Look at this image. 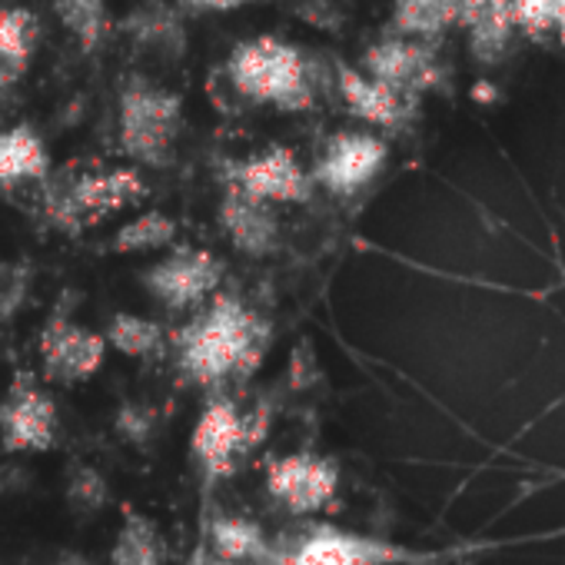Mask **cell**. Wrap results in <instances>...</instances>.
Listing matches in <instances>:
<instances>
[{"mask_svg":"<svg viewBox=\"0 0 565 565\" xmlns=\"http://www.w3.org/2000/svg\"><path fill=\"white\" fill-rule=\"evenodd\" d=\"M263 327L236 297H213L210 310L180 337V366L196 383H216L259 356Z\"/></svg>","mask_w":565,"mask_h":565,"instance_id":"cell-1","label":"cell"},{"mask_svg":"<svg viewBox=\"0 0 565 565\" xmlns=\"http://www.w3.org/2000/svg\"><path fill=\"white\" fill-rule=\"evenodd\" d=\"M226 81L253 104H273L279 110H307L313 104V71L307 57L276 38H256L230 54Z\"/></svg>","mask_w":565,"mask_h":565,"instance_id":"cell-2","label":"cell"},{"mask_svg":"<svg viewBox=\"0 0 565 565\" xmlns=\"http://www.w3.org/2000/svg\"><path fill=\"white\" fill-rule=\"evenodd\" d=\"M143 180L137 170H64L47 186V213L51 220L77 233L143 196Z\"/></svg>","mask_w":565,"mask_h":565,"instance_id":"cell-3","label":"cell"},{"mask_svg":"<svg viewBox=\"0 0 565 565\" xmlns=\"http://www.w3.org/2000/svg\"><path fill=\"white\" fill-rule=\"evenodd\" d=\"M183 124V104L177 94L134 81L120 97V147L127 157L147 167H167Z\"/></svg>","mask_w":565,"mask_h":565,"instance_id":"cell-4","label":"cell"},{"mask_svg":"<svg viewBox=\"0 0 565 565\" xmlns=\"http://www.w3.org/2000/svg\"><path fill=\"white\" fill-rule=\"evenodd\" d=\"M429 558L433 555L393 545L376 535H360L337 525H313L290 555L273 552L266 565H416Z\"/></svg>","mask_w":565,"mask_h":565,"instance_id":"cell-5","label":"cell"},{"mask_svg":"<svg viewBox=\"0 0 565 565\" xmlns=\"http://www.w3.org/2000/svg\"><path fill=\"white\" fill-rule=\"evenodd\" d=\"M223 279V259L206 249H173L160 263L147 266L140 282L167 310H190L213 297Z\"/></svg>","mask_w":565,"mask_h":565,"instance_id":"cell-6","label":"cell"},{"mask_svg":"<svg viewBox=\"0 0 565 565\" xmlns=\"http://www.w3.org/2000/svg\"><path fill=\"white\" fill-rule=\"evenodd\" d=\"M340 486V469L327 456L313 452H297V456H282L266 466V489L269 495L287 505L294 515H310L320 512Z\"/></svg>","mask_w":565,"mask_h":565,"instance_id":"cell-7","label":"cell"},{"mask_svg":"<svg viewBox=\"0 0 565 565\" xmlns=\"http://www.w3.org/2000/svg\"><path fill=\"white\" fill-rule=\"evenodd\" d=\"M57 443L54 399L21 376L0 403V446L8 452H47Z\"/></svg>","mask_w":565,"mask_h":565,"instance_id":"cell-8","label":"cell"},{"mask_svg":"<svg viewBox=\"0 0 565 565\" xmlns=\"http://www.w3.org/2000/svg\"><path fill=\"white\" fill-rule=\"evenodd\" d=\"M386 143L373 134H337L317 170H313V180L323 183L330 193H340V196H350L363 186H370L380 170L386 167Z\"/></svg>","mask_w":565,"mask_h":565,"instance_id":"cell-9","label":"cell"},{"mask_svg":"<svg viewBox=\"0 0 565 565\" xmlns=\"http://www.w3.org/2000/svg\"><path fill=\"white\" fill-rule=\"evenodd\" d=\"M104 356H107L104 337L94 330H84L64 317H54L41 333L44 373H47V380H54L61 386L90 380L104 366Z\"/></svg>","mask_w":565,"mask_h":565,"instance_id":"cell-10","label":"cell"},{"mask_svg":"<svg viewBox=\"0 0 565 565\" xmlns=\"http://www.w3.org/2000/svg\"><path fill=\"white\" fill-rule=\"evenodd\" d=\"M233 186L263 203H303L310 200L313 180L287 147H269L233 167Z\"/></svg>","mask_w":565,"mask_h":565,"instance_id":"cell-11","label":"cell"},{"mask_svg":"<svg viewBox=\"0 0 565 565\" xmlns=\"http://www.w3.org/2000/svg\"><path fill=\"white\" fill-rule=\"evenodd\" d=\"M246 439H249L246 416L230 399H216L200 413L190 446L206 472H226L236 452L246 446Z\"/></svg>","mask_w":565,"mask_h":565,"instance_id":"cell-12","label":"cell"},{"mask_svg":"<svg viewBox=\"0 0 565 565\" xmlns=\"http://www.w3.org/2000/svg\"><path fill=\"white\" fill-rule=\"evenodd\" d=\"M220 223L230 243L246 256H269L279 239V223L269 203L253 200L239 186H226L220 200Z\"/></svg>","mask_w":565,"mask_h":565,"instance_id":"cell-13","label":"cell"},{"mask_svg":"<svg viewBox=\"0 0 565 565\" xmlns=\"http://www.w3.org/2000/svg\"><path fill=\"white\" fill-rule=\"evenodd\" d=\"M366 77H373L399 94H409L433 81V61H429L426 47L393 38V41H383L366 51Z\"/></svg>","mask_w":565,"mask_h":565,"instance_id":"cell-14","label":"cell"},{"mask_svg":"<svg viewBox=\"0 0 565 565\" xmlns=\"http://www.w3.org/2000/svg\"><path fill=\"white\" fill-rule=\"evenodd\" d=\"M337 90L347 100V107L366 124L396 127L406 117V94H399L347 64H337Z\"/></svg>","mask_w":565,"mask_h":565,"instance_id":"cell-15","label":"cell"},{"mask_svg":"<svg viewBox=\"0 0 565 565\" xmlns=\"http://www.w3.org/2000/svg\"><path fill=\"white\" fill-rule=\"evenodd\" d=\"M47 173H51V153L34 127L18 124L0 130V186L47 180Z\"/></svg>","mask_w":565,"mask_h":565,"instance_id":"cell-16","label":"cell"},{"mask_svg":"<svg viewBox=\"0 0 565 565\" xmlns=\"http://www.w3.org/2000/svg\"><path fill=\"white\" fill-rule=\"evenodd\" d=\"M210 555L236 565H266L273 558V545L256 522L239 515H223L210 529Z\"/></svg>","mask_w":565,"mask_h":565,"instance_id":"cell-17","label":"cell"},{"mask_svg":"<svg viewBox=\"0 0 565 565\" xmlns=\"http://www.w3.org/2000/svg\"><path fill=\"white\" fill-rule=\"evenodd\" d=\"M34 41H38V21L31 11L0 8V87H11L28 74Z\"/></svg>","mask_w":565,"mask_h":565,"instance_id":"cell-18","label":"cell"},{"mask_svg":"<svg viewBox=\"0 0 565 565\" xmlns=\"http://www.w3.org/2000/svg\"><path fill=\"white\" fill-rule=\"evenodd\" d=\"M110 565H167V542L150 515L137 509L124 512L110 548Z\"/></svg>","mask_w":565,"mask_h":565,"instance_id":"cell-19","label":"cell"},{"mask_svg":"<svg viewBox=\"0 0 565 565\" xmlns=\"http://www.w3.org/2000/svg\"><path fill=\"white\" fill-rule=\"evenodd\" d=\"M130 31H134V44L140 51H150V54H157L163 61L180 57L186 51L183 21L170 8H147L140 14H134Z\"/></svg>","mask_w":565,"mask_h":565,"instance_id":"cell-20","label":"cell"},{"mask_svg":"<svg viewBox=\"0 0 565 565\" xmlns=\"http://www.w3.org/2000/svg\"><path fill=\"white\" fill-rule=\"evenodd\" d=\"M177 239V223L173 216L167 213H140L134 216L130 223H124L114 239H110V249L114 253H153V249H170Z\"/></svg>","mask_w":565,"mask_h":565,"instance_id":"cell-21","label":"cell"},{"mask_svg":"<svg viewBox=\"0 0 565 565\" xmlns=\"http://www.w3.org/2000/svg\"><path fill=\"white\" fill-rule=\"evenodd\" d=\"M104 343L114 347L120 356H153L163 347V327L157 320L137 317V313H114L104 333Z\"/></svg>","mask_w":565,"mask_h":565,"instance_id":"cell-22","label":"cell"},{"mask_svg":"<svg viewBox=\"0 0 565 565\" xmlns=\"http://www.w3.org/2000/svg\"><path fill=\"white\" fill-rule=\"evenodd\" d=\"M54 11L64 31L84 47L94 51L107 34V0H54Z\"/></svg>","mask_w":565,"mask_h":565,"instance_id":"cell-23","label":"cell"},{"mask_svg":"<svg viewBox=\"0 0 565 565\" xmlns=\"http://www.w3.org/2000/svg\"><path fill=\"white\" fill-rule=\"evenodd\" d=\"M110 502V486L104 479L100 469L94 466H77L71 476H67V505L74 515L81 519H90L97 515L100 509H107Z\"/></svg>","mask_w":565,"mask_h":565,"instance_id":"cell-24","label":"cell"},{"mask_svg":"<svg viewBox=\"0 0 565 565\" xmlns=\"http://www.w3.org/2000/svg\"><path fill=\"white\" fill-rule=\"evenodd\" d=\"M393 24L406 38H436L449 24V18L443 0H396Z\"/></svg>","mask_w":565,"mask_h":565,"instance_id":"cell-25","label":"cell"},{"mask_svg":"<svg viewBox=\"0 0 565 565\" xmlns=\"http://www.w3.org/2000/svg\"><path fill=\"white\" fill-rule=\"evenodd\" d=\"M31 287H34V269L28 263H14V259L0 263V323L14 320L24 310Z\"/></svg>","mask_w":565,"mask_h":565,"instance_id":"cell-26","label":"cell"},{"mask_svg":"<svg viewBox=\"0 0 565 565\" xmlns=\"http://www.w3.org/2000/svg\"><path fill=\"white\" fill-rule=\"evenodd\" d=\"M114 426H117V436L120 439H127L134 446H147L153 439V433H157V409L147 406V403H134L130 399V403H124L117 409Z\"/></svg>","mask_w":565,"mask_h":565,"instance_id":"cell-27","label":"cell"},{"mask_svg":"<svg viewBox=\"0 0 565 565\" xmlns=\"http://www.w3.org/2000/svg\"><path fill=\"white\" fill-rule=\"evenodd\" d=\"M512 14L529 31L562 28L565 24V0H512Z\"/></svg>","mask_w":565,"mask_h":565,"instance_id":"cell-28","label":"cell"},{"mask_svg":"<svg viewBox=\"0 0 565 565\" xmlns=\"http://www.w3.org/2000/svg\"><path fill=\"white\" fill-rule=\"evenodd\" d=\"M297 18L323 34H337L343 28V14L340 8L333 4V0H297Z\"/></svg>","mask_w":565,"mask_h":565,"instance_id":"cell-29","label":"cell"},{"mask_svg":"<svg viewBox=\"0 0 565 565\" xmlns=\"http://www.w3.org/2000/svg\"><path fill=\"white\" fill-rule=\"evenodd\" d=\"M446 4V18H449V24H472L476 21V14L489 4V0H443Z\"/></svg>","mask_w":565,"mask_h":565,"instance_id":"cell-30","label":"cell"},{"mask_svg":"<svg viewBox=\"0 0 565 565\" xmlns=\"http://www.w3.org/2000/svg\"><path fill=\"white\" fill-rule=\"evenodd\" d=\"M243 4H253V0H186V8L193 11H233Z\"/></svg>","mask_w":565,"mask_h":565,"instance_id":"cell-31","label":"cell"},{"mask_svg":"<svg viewBox=\"0 0 565 565\" xmlns=\"http://www.w3.org/2000/svg\"><path fill=\"white\" fill-rule=\"evenodd\" d=\"M57 565H90L84 555H74V552H64L61 558H57Z\"/></svg>","mask_w":565,"mask_h":565,"instance_id":"cell-32","label":"cell"},{"mask_svg":"<svg viewBox=\"0 0 565 565\" xmlns=\"http://www.w3.org/2000/svg\"><path fill=\"white\" fill-rule=\"evenodd\" d=\"M196 565H236V562H223V558H216V555H206V558L200 555Z\"/></svg>","mask_w":565,"mask_h":565,"instance_id":"cell-33","label":"cell"},{"mask_svg":"<svg viewBox=\"0 0 565 565\" xmlns=\"http://www.w3.org/2000/svg\"><path fill=\"white\" fill-rule=\"evenodd\" d=\"M8 489V476H4V469H0V492Z\"/></svg>","mask_w":565,"mask_h":565,"instance_id":"cell-34","label":"cell"},{"mask_svg":"<svg viewBox=\"0 0 565 565\" xmlns=\"http://www.w3.org/2000/svg\"><path fill=\"white\" fill-rule=\"evenodd\" d=\"M558 31H562V44H565V24H562V28H558Z\"/></svg>","mask_w":565,"mask_h":565,"instance_id":"cell-35","label":"cell"}]
</instances>
